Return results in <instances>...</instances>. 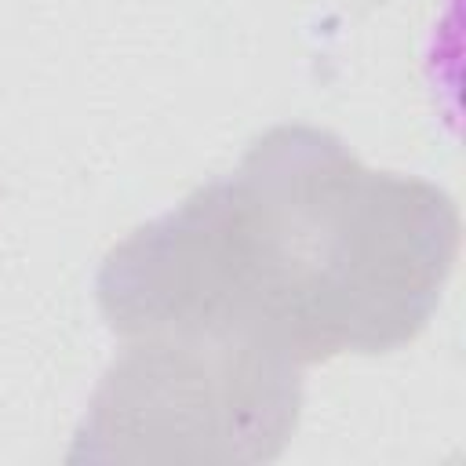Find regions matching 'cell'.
Here are the masks:
<instances>
[{
	"label": "cell",
	"mask_w": 466,
	"mask_h": 466,
	"mask_svg": "<svg viewBox=\"0 0 466 466\" xmlns=\"http://www.w3.org/2000/svg\"><path fill=\"white\" fill-rule=\"evenodd\" d=\"M455 248L437 186L371 171L328 131L273 127L233 175L124 240L98 302L131 339L204 331L302 368L415 339Z\"/></svg>",
	"instance_id": "6da1fadb"
}]
</instances>
